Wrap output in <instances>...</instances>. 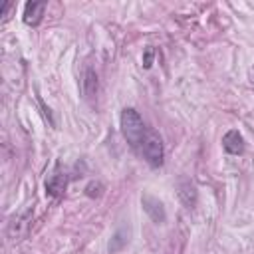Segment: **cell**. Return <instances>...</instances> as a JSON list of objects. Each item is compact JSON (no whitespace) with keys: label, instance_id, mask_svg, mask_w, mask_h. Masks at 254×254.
<instances>
[{"label":"cell","instance_id":"6da1fadb","mask_svg":"<svg viewBox=\"0 0 254 254\" xmlns=\"http://www.w3.org/2000/svg\"><path fill=\"white\" fill-rule=\"evenodd\" d=\"M119 123H121V133H123L125 141L129 143V147H131L133 151L139 153L141 141H143V137H145V133H147V125L143 123L141 115H139L133 107H125V109L121 111Z\"/></svg>","mask_w":254,"mask_h":254},{"label":"cell","instance_id":"7a4b0ae2","mask_svg":"<svg viewBox=\"0 0 254 254\" xmlns=\"http://www.w3.org/2000/svg\"><path fill=\"white\" fill-rule=\"evenodd\" d=\"M139 155L153 167H161L163 165V159H165V149H163V139L159 137V133L151 127H147V133L141 141V147H139Z\"/></svg>","mask_w":254,"mask_h":254},{"label":"cell","instance_id":"3957f363","mask_svg":"<svg viewBox=\"0 0 254 254\" xmlns=\"http://www.w3.org/2000/svg\"><path fill=\"white\" fill-rule=\"evenodd\" d=\"M44 12H46V2H26L22 18L28 26H38L44 18Z\"/></svg>","mask_w":254,"mask_h":254},{"label":"cell","instance_id":"277c9868","mask_svg":"<svg viewBox=\"0 0 254 254\" xmlns=\"http://www.w3.org/2000/svg\"><path fill=\"white\" fill-rule=\"evenodd\" d=\"M222 147H224V151L230 153V155H240V153L244 151V139H242V135H240L236 129H230V131H226L224 137H222Z\"/></svg>","mask_w":254,"mask_h":254},{"label":"cell","instance_id":"5b68a950","mask_svg":"<svg viewBox=\"0 0 254 254\" xmlns=\"http://www.w3.org/2000/svg\"><path fill=\"white\" fill-rule=\"evenodd\" d=\"M141 202H143L145 212H147L155 222H163V220H165V208H163V202H161V200H157V198L145 194Z\"/></svg>","mask_w":254,"mask_h":254},{"label":"cell","instance_id":"8992f818","mask_svg":"<svg viewBox=\"0 0 254 254\" xmlns=\"http://www.w3.org/2000/svg\"><path fill=\"white\" fill-rule=\"evenodd\" d=\"M65 187H67V179H65V175H62V173H56V175H52V177L46 181V190H48V194H52V196H62L64 190H65Z\"/></svg>","mask_w":254,"mask_h":254},{"label":"cell","instance_id":"52a82bcc","mask_svg":"<svg viewBox=\"0 0 254 254\" xmlns=\"http://www.w3.org/2000/svg\"><path fill=\"white\" fill-rule=\"evenodd\" d=\"M81 91L85 97H93L97 93V75L91 67H85L83 79H81Z\"/></svg>","mask_w":254,"mask_h":254},{"label":"cell","instance_id":"ba28073f","mask_svg":"<svg viewBox=\"0 0 254 254\" xmlns=\"http://www.w3.org/2000/svg\"><path fill=\"white\" fill-rule=\"evenodd\" d=\"M151 64H153V50H151V48H147V50H145V60H143V65L149 69V67H151Z\"/></svg>","mask_w":254,"mask_h":254}]
</instances>
